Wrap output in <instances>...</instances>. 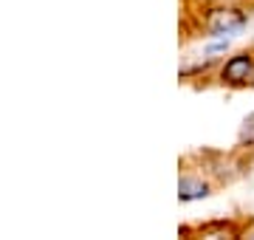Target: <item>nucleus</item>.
<instances>
[{
    "mask_svg": "<svg viewBox=\"0 0 254 240\" xmlns=\"http://www.w3.org/2000/svg\"><path fill=\"white\" fill-rule=\"evenodd\" d=\"M254 79V54L252 51H240L232 60H226V65L220 68V82L240 88V85H252Z\"/></svg>",
    "mask_w": 254,
    "mask_h": 240,
    "instance_id": "obj_1",
    "label": "nucleus"
},
{
    "mask_svg": "<svg viewBox=\"0 0 254 240\" xmlns=\"http://www.w3.org/2000/svg\"><path fill=\"white\" fill-rule=\"evenodd\" d=\"M246 26V14L235 9H218L212 11V17L206 20V31L209 37H226V34H237Z\"/></svg>",
    "mask_w": 254,
    "mask_h": 240,
    "instance_id": "obj_2",
    "label": "nucleus"
},
{
    "mask_svg": "<svg viewBox=\"0 0 254 240\" xmlns=\"http://www.w3.org/2000/svg\"><path fill=\"white\" fill-rule=\"evenodd\" d=\"M209 195V184L200 181L195 176H184L181 184H178V198L181 201H198V198H206Z\"/></svg>",
    "mask_w": 254,
    "mask_h": 240,
    "instance_id": "obj_3",
    "label": "nucleus"
},
{
    "mask_svg": "<svg viewBox=\"0 0 254 240\" xmlns=\"http://www.w3.org/2000/svg\"><path fill=\"white\" fill-rule=\"evenodd\" d=\"M200 235H206V238H235L237 229L232 223L226 221H218V223H206V226H200Z\"/></svg>",
    "mask_w": 254,
    "mask_h": 240,
    "instance_id": "obj_4",
    "label": "nucleus"
},
{
    "mask_svg": "<svg viewBox=\"0 0 254 240\" xmlns=\"http://www.w3.org/2000/svg\"><path fill=\"white\" fill-rule=\"evenodd\" d=\"M237 144L240 147H254V113L252 116H246V121H243V127H240V136H237Z\"/></svg>",
    "mask_w": 254,
    "mask_h": 240,
    "instance_id": "obj_5",
    "label": "nucleus"
},
{
    "mask_svg": "<svg viewBox=\"0 0 254 240\" xmlns=\"http://www.w3.org/2000/svg\"><path fill=\"white\" fill-rule=\"evenodd\" d=\"M252 85H254V79H252Z\"/></svg>",
    "mask_w": 254,
    "mask_h": 240,
    "instance_id": "obj_6",
    "label": "nucleus"
}]
</instances>
